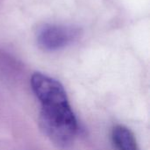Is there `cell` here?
Returning a JSON list of instances; mask_svg holds the SVG:
<instances>
[{
  "instance_id": "6da1fadb",
  "label": "cell",
  "mask_w": 150,
  "mask_h": 150,
  "mask_svg": "<svg viewBox=\"0 0 150 150\" xmlns=\"http://www.w3.org/2000/svg\"><path fill=\"white\" fill-rule=\"evenodd\" d=\"M40 126L45 135L58 148L67 149L77 132V121L66 93L48 97L40 101Z\"/></svg>"
},
{
  "instance_id": "3957f363",
  "label": "cell",
  "mask_w": 150,
  "mask_h": 150,
  "mask_svg": "<svg viewBox=\"0 0 150 150\" xmlns=\"http://www.w3.org/2000/svg\"><path fill=\"white\" fill-rule=\"evenodd\" d=\"M112 138L118 150H138L133 133L124 126H116L112 129Z\"/></svg>"
},
{
  "instance_id": "7a4b0ae2",
  "label": "cell",
  "mask_w": 150,
  "mask_h": 150,
  "mask_svg": "<svg viewBox=\"0 0 150 150\" xmlns=\"http://www.w3.org/2000/svg\"><path fill=\"white\" fill-rule=\"evenodd\" d=\"M80 35V29L62 25H46L37 35L40 47L47 51L63 48L73 43Z\"/></svg>"
}]
</instances>
